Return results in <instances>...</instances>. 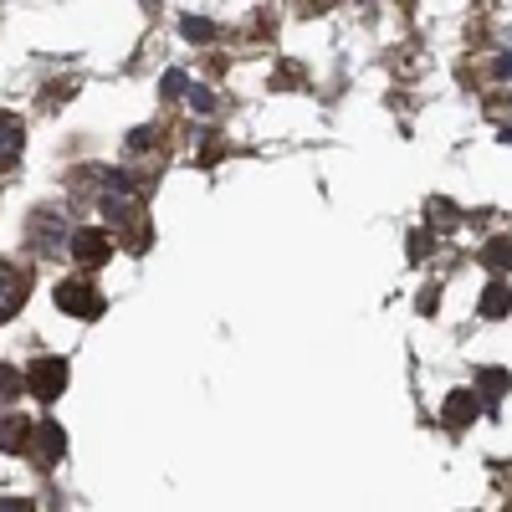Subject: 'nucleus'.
<instances>
[{
    "label": "nucleus",
    "instance_id": "1",
    "mask_svg": "<svg viewBox=\"0 0 512 512\" xmlns=\"http://www.w3.org/2000/svg\"><path fill=\"white\" fill-rule=\"evenodd\" d=\"M62 451H67V431H62V425L57 420H36L31 425V441H26V461H36L41 466V472H52V466L62 461Z\"/></svg>",
    "mask_w": 512,
    "mask_h": 512
},
{
    "label": "nucleus",
    "instance_id": "2",
    "mask_svg": "<svg viewBox=\"0 0 512 512\" xmlns=\"http://www.w3.org/2000/svg\"><path fill=\"white\" fill-rule=\"evenodd\" d=\"M21 379H26V390H31L36 400H47V405H52V400H62V390H67V359L47 354V359H36Z\"/></svg>",
    "mask_w": 512,
    "mask_h": 512
},
{
    "label": "nucleus",
    "instance_id": "3",
    "mask_svg": "<svg viewBox=\"0 0 512 512\" xmlns=\"http://www.w3.org/2000/svg\"><path fill=\"white\" fill-rule=\"evenodd\" d=\"M57 308H62L67 318H88V323H93V318H103L108 303H103V292H98L93 282H62V287H57Z\"/></svg>",
    "mask_w": 512,
    "mask_h": 512
},
{
    "label": "nucleus",
    "instance_id": "4",
    "mask_svg": "<svg viewBox=\"0 0 512 512\" xmlns=\"http://www.w3.org/2000/svg\"><path fill=\"white\" fill-rule=\"evenodd\" d=\"M31 297V272L16 267V262H0V323L16 318Z\"/></svg>",
    "mask_w": 512,
    "mask_h": 512
},
{
    "label": "nucleus",
    "instance_id": "5",
    "mask_svg": "<svg viewBox=\"0 0 512 512\" xmlns=\"http://www.w3.org/2000/svg\"><path fill=\"white\" fill-rule=\"evenodd\" d=\"M67 251H72V262H82V267H103L113 256V236L108 231H72Z\"/></svg>",
    "mask_w": 512,
    "mask_h": 512
},
{
    "label": "nucleus",
    "instance_id": "6",
    "mask_svg": "<svg viewBox=\"0 0 512 512\" xmlns=\"http://www.w3.org/2000/svg\"><path fill=\"white\" fill-rule=\"evenodd\" d=\"M441 420H446V425H456V431H461V425L482 420V400H477L472 390H451V395H446V405H441Z\"/></svg>",
    "mask_w": 512,
    "mask_h": 512
},
{
    "label": "nucleus",
    "instance_id": "7",
    "mask_svg": "<svg viewBox=\"0 0 512 512\" xmlns=\"http://www.w3.org/2000/svg\"><path fill=\"white\" fill-rule=\"evenodd\" d=\"M26 149V123L16 113H0V169H11Z\"/></svg>",
    "mask_w": 512,
    "mask_h": 512
},
{
    "label": "nucleus",
    "instance_id": "8",
    "mask_svg": "<svg viewBox=\"0 0 512 512\" xmlns=\"http://www.w3.org/2000/svg\"><path fill=\"white\" fill-rule=\"evenodd\" d=\"M31 425L36 420H26V415H6V420H0V451H26Z\"/></svg>",
    "mask_w": 512,
    "mask_h": 512
},
{
    "label": "nucleus",
    "instance_id": "9",
    "mask_svg": "<svg viewBox=\"0 0 512 512\" xmlns=\"http://www.w3.org/2000/svg\"><path fill=\"white\" fill-rule=\"evenodd\" d=\"M507 390H512V374H507V369H482V374H477V390H472V395H477V400H487V405H497V400H502Z\"/></svg>",
    "mask_w": 512,
    "mask_h": 512
},
{
    "label": "nucleus",
    "instance_id": "10",
    "mask_svg": "<svg viewBox=\"0 0 512 512\" xmlns=\"http://www.w3.org/2000/svg\"><path fill=\"white\" fill-rule=\"evenodd\" d=\"M477 308H482V318H492V323L507 318V313H512V287H507V282H492V287L482 292V303H477Z\"/></svg>",
    "mask_w": 512,
    "mask_h": 512
},
{
    "label": "nucleus",
    "instance_id": "11",
    "mask_svg": "<svg viewBox=\"0 0 512 512\" xmlns=\"http://www.w3.org/2000/svg\"><path fill=\"white\" fill-rule=\"evenodd\" d=\"M482 262H487L497 277H502V272H512V236H497V241H487Z\"/></svg>",
    "mask_w": 512,
    "mask_h": 512
},
{
    "label": "nucleus",
    "instance_id": "12",
    "mask_svg": "<svg viewBox=\"0 0 512 512\" xmlns=\"http://www.w3.org/2000/svg\"><path fill=\"white\" fill-rule=\"evenodd\" d=\"M16 395H26V379H21V369L0 364V405H11Z\"/></svg>",
    "mask_w": 512,
    "mask_h": 512
},
{
    "label": "nucleus",
    "instance_id": "13",
    "mask_svg": "<svg viewBox=\"0 0 512 512\" xmlns=\"http://www.w3.org/2000/svg\"><path fill=\"white\" fill-rule=\"evenodd\" d=\"M62 231V221H57V210H41L36 216V246H52V236Z\"/></svg>",
    "mask_w": 512,
    "mask_h": 512
},
{
    "label": "nucleus",
    "instance_id": "14",
    "mask_svg": "<svg viewBox=\"0 0 512 512\" xmlns=\"http://www.w3.org/2000/svg\"><path fill=\"white\" fill-rule=\"evenodd\" d=\"M431 221H436V226H446V231H451V226H456V221H461V216H456V205H451V200H431Z\"/></svg>",
    "mask_w": 512,
    "mask_h": 512
},
{
    "label": "nucleus",
    "instance_id": "15",
    "mask_svg": "<svg viewBox=\"0 0 512 512\" xmlns=\"http://www.w3.org/2000/svg\"><path fill=\"white\" fill-rule=\"evenodd\" d=\"M185 36H190V41H205V36H210V21H185Z\"/></svg>",
    "mask_w": 512,
    "mask_h": 512
},
{
    "label": "nucleus",
    "instance_id": "16",
    "mask_svg": "<svg viewBox=\"0 0 512 512\" xmlns=\"http://www.w3.org/2000/svg\"><path fill=\"white\" fill-rule=\"evenodd\" d=\"M0 512H36V507L21 502V497H0Z\"/></svg>",
    "mask_w": 512,
    "mask_h": 512
},
{
    "label": "nucleus",
    "instance_id": "17",
    "mask_svg": "<svg viewBox=\"0 0 512 512\" xmlns=\"http://www.w3.org/2000/svg\"><path fill=\"white\" fill-rule=\"evenodd\" d=\"M410 251H415V256H425V251H431V236L415 231V236H410Z\"/></svg>",
    "mask_w": 512,
    "mask_h": 512
},
{
    "label": "nucleus",
    "instance_id": "18",
    "mask_svg": "<svg viewBox=\"0 0 512 512\" xmlns=\"http://www.w3.org/2000/svg\"><path fill=\"white\" fill-rule=\"evenodd\" d=\"M492 72H497V77H512V52H507V57H497V62H492Z\"/></svg>",
    "mask_w": 512,
    "mask_h": 512
}]
</instances>
